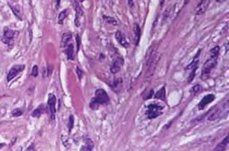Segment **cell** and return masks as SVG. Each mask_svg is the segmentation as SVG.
<instances>
[{"label":"cell","instance_id":"obj_36","mask_svg":"<svg viewBox=\"0 0 229 151\" xmlns=\"http://www.w3.org/2000/svg\"><path fill=\"white\" fill-rule=\"evenodd\" d=\"M5 146H6V144H5V143H1V144H0V149H1V148H3Z\"/></svg>","mask_w":229,"mask_h":151},{"label":"cell","instance_id":"obj_25","mask_svg":"<svg viewBox=\"0 0 229 151\" xmlns=\"http://www.w3.org/2000/svg\"><path fill=\"white\" fill-rule=\"evenodd\" d=\"M211 53V57H218L219 53H220V48L218 46H215L214 48H213L210 51Z\"/></svg>","mask_w":229,"mask_h":151},{"label":"cell","instance_id":"obj_21","mask_svg":"<svg viewBox=\"0 0 229 151\" xmlns=\"http://www.w3.org/2000/svg\"><path fill=\"white\" fill-rule=\"evenodd\" d=\"M103 18L106 20V22L109 23V24H112L114 26H117L118 25V21L117 19H114L112 17H108V16H103Z\"/></svg>","mask_w":229,"mask_h":151},{"label":"cell","instance_id":"obj_35","mask_svg":"<svg viewBox=\"0 0 229 151\" xmlns=\"http://www.w3.org/2000/svg\"><path fill=\"white\" fill-rule=\"evenodd\" d=\"M34 147V145H33V144H32V145H31V146H30V147H29V148H28V149H27V150H34V149H35V148H34V147Z\"/></svg>","mask_w":229,"mask_h":151},{"label":"cell","instance_id":"obj_20","mask_svg":"<svg viewBox=\"0 0 229 151\" xmlns=\"http://www.w3.org/2000/svg\"><path fill=\"white\" fill-rule=\"evenodd\" d=\"M154 97L156 99H159V100H162L164 101L165 100V88L162 87L161 89H159L156 94L154 95Z\"/></svg>","mask_w":229,"mask_h":151},{"label":"cell","instance_id":"obj_28","mask_svg":"<svg viewBox=\"0 0 229 151\" xmlns=\"http://www.w3.org/2000/svg\"><path fill=\"white\" fill-rule=\"evenodd\" d=\"M73 123H74L73 115H70V117H69V132L72 131L73 126Z\"/></svg>","mask_w":229,"mask_h":151},{"label":"cell","instance_id":"obj_29","mask_svg":"<svg viewBox=\"0 0 229 151\" xmlns=\"http://www.w3.org/2000/svg\"><path fill=\"white\" fill-rule=\"evenodd\" d=\"M39 75V69L37 65H34L32 68V72H31V76L32 77H37Z\"/></svg>","mask_w":229,"mask_h":151},{"label":"cell","instance_id":"obj_1","mask_svg":"<svg viewBox=\"0 0 229 151\" xmlns=\"http://www.w3.org/2000/svg\"><path fill=\"white\" fill-rule=\"evenodd\" d=\"M109 102H110V99L107 92L103 89H98L95 92V97L91 100L90 107L93 110H97L101 106H106V104H108Z\"/></svg>","mask_w":229,"mask_h":151},{"label":"cell","instance_id":"obj_27","mask_svg":"<svg viewBox=\"0 0 229 151\" xmlns=\"http://www.w3.org/2000/svg\"><path fill=\"white\" fill-rule=\"evenodd\" d=\"M22 114H23V111L20 108H16V109H14L12 111V113H11V114H12L13 117H20V115H22Z\"/></svg>","mask_w":229,"mask_h":151},{"label":"cell","instance_id":"obj_12","mask_svg":"<svg viewBox=\"0 0 229 151\" xmlns=\"http://www.w3.org/2000/svg\"><path fill=\"white\" fill-rule=\"evenodd\" d=\"M65 54L68 58V60L70 61L74 60V48H73V44L72 42L69 43L65 47Z\"/></svg>","mask_w":229,"mask_h":151},{"label":"cell","instance_id":"obj_10","mask_svg":"<svg viewBox=\"0 0 229 151\" xmlns=\"http://www.w3.org/2000/svg\"><path fill=\"white\" fill-rule=\"evenodd\" d=\"M9 7L11 8V10H12V12L14 13V15L19 19V20H22V14H23V11H22V8L21 7L17 4V3H11L9 2Z\"/></svg>","mask_w":229,"mask_h":151},{"label":"cell","instance_id":"obj_18","mask_svg":"<svg viewBox=\"0 0 229 151\" xmlns=\"http://www.w3.org/2000/svg\"><path fill=\"white\" fill-rule=\"evenodd\" d=\"M134 32L136 36V45H139V42L140 40V28L137 23L134 25Z\"/></svg>","mask_w":229,"mask_h":151},{"label":"cell","instance_id":"obj_5","mask_svg":"<svg viewBox=\"0 0 229 151\" xmlns=\"http://www.w3.org/2000/svg\"><path fill=\"white\" fill-rule=\"evenodd\" d=\"M48 107H49V113L51 120L55 119V114H56V97L54 95L50 94L48 98Z\"/></svg>","mask_w":229,"mask_h":151},{"label":"cell","instance_id":"obj_11","mask_svg":"<svg viewBox=\"0 0 229 151\" xmlns=\"http://www.w3.org/2000/svg\"><path fill=\"white\" fill-rule=\"evenodd\" d=\"M73 5H74V8H75V11H76V18H75V26L76 27H79L80 26V18H82L84 16V11L83 9L81 8V7H80L79 3L76 2L75 0L73 1Z\"/></svg>","mask_w":229,"mask_h":151},{"label":"cell","instance_id":"obj_17","mask_svg":"<svg viewBox=\"0 0 229 151\" xmlns=\"http://www.w3.org/2000/svg\"><path fill=\"white\" fill-rule=\"evenodd\" d=\"M18 34V31H14L12 29H10L8 28H5L4 29V36L5 38H7V39H11V40H14V38L17 36V35Z\"/></svg>","mask_w":229,"mask_h":151},{"label":"cell","instance_id":"obj_9","mask_svg":"<svg viewBox=\"0 0 229 151\" xmlns=\"http://www.w3.org/2000/svg\"><path fill=\"white\" fill-rule=\"evenodd\" d=\"M116 40H117V41L122 46V47H124V48H128L129 46H130L128 40H127L126 36H125V35H124L121 31H117V32L116 33Z\"/></svg>","mask_w":229,"mask_h":151},{"label":"cell","instance_id":"obj_34","mask_svg":"<svg viewBox=\"0 0 229 151\" xmlns=\"http://www.w3.org/2000/svg\"><path fill=\"white\" fill-rule=\"evenodd\" d=\"M61 5V0H56V7L58 8Z\"/></svg>","mask_w":229,"mask_h":151},{"label":"cell","instance_id":"obj_6","mask_svg":"<svg viewBox=\"0 0 229 151\" xmlns=\"http://www.w3.org/2000/svg\"><path fill=\"white\" fill-rule=\"evenodd\" d=\"M124 64V60L122 57H116L114 59L113 62H112V65L110 67V70H111V73H119V71L121 70V67L123 66Z\"/></svg>","mask_w":229,"mask_h":151},{"label":"cell","instance_id":"obj_26","mask_svg":"<svg viewBox=\"0 0 229 151\" xmlns=\"http://www.w3.org/2000/svg\"><path fill=\"white\" fill-rule=\"evenodd\" d=\"M202 90H203L202 86H201V85H199V84H197V85L193 86V87L192 88V90H191V92H192V95H197L198 92H202Z\"/></svg>","mask_w":229,"mask_h":151},{"label":"cell","instance_id":"obj_23","mask_svg":"<svg viewBox=\"0 0 229 151\" xmlns=\"http://www.w3.org/2000/svg\"><path fill=\"white\" fill-rule=\"evenodd\" d=\"M1 41H2L4 44L9 46V48H12L13 46H14V40H11V39H7V38L3 37V38L1 39Z\"/></svg>","mask_w":229,"mask_h":151},{"label":"cell","instance_id":"obj_15","mask_svg":"<svg viewBox=\"0 0 229 151\" xmlns=\"http://www.w3.org/2000/svg\"><path fill=\"white\" fill-rule=\"evenodd\" d=\"M84 145L81 147V150H82V151H84V150H86V151H91V150H93V148H94V143H93V141H92V139H90L89 137H85V138L84 139Z\"/></svg>","mask_w":229,"mask_h":151},{"label":"cell","instance_id":"obj_22","mask_svg":"<svg viewBox=\"0 0 229 151\" xmlns=\"http://www.w3.org/2000/svg\"><path fill=\"white\" fill-rule=\"evenodd\" d=\"M121 84H122V80L119 78V79L114 80V83H113V84H110V85H111V87H112L113 90H114V91L117 92V88H120V87H121Z\"/></svg>","mask_w":229,"mask_h":151},{"label":"cell","instance_id":"obj_19","mask_svg":"<svg viewBox=\"0 0 229 151\" xmlns=\"http://www.w3.org/2000/svg\"><path fill=\"white\" fill-rule=\"evenodd\" d=\"M68 14H69V10L68 9H64V10L62 11V12L59 14V17H58V24H60V25L62 24L63 20L67 18Z\"/></svg>","mask_w":229,"mask_h":151},{"label":"cell","instance_id":"obj_13","mask_svg":"<svg viewBox=\"0 0 229 151\" xmlns=\"http://www.w3.org/2000/svg\"><path fill=\"white\" fill-rule=\"evenodd\" d=\"M45 112H47V107H46L44 104H40V106H39L35 110L33 111L32 117H36V118H39V117H40V115L42 114H44Z\"/></svg>","mask_w":229,"mask_h":151},{"label":"cell","instance_id":"obj_33","mask_svg":"<svg viewBox=\"0 0 229 151\" xmlns=\"http://www.w3.org/2000/svg\"><path fill=\"white\" fill-rule=\"evenodd\" d=\"M128 1L129 7H134V0H128Z\"/></svg>","mask_w":229,"mask_h":151},{"label":"cell","instance_id":"obj_3","mask_svg":"<svg viewBox=\"0 0 229 151\" xmlns=\"http://www.w3.org/2000/svg\"><path fill=\"white\" fill-rule=\"evenodd\" d=\"M163 113V106L159 103H150L146 108V115L148 119H154Z\"/></svg>","mask_w":229,"mask_h":151},{"label":"cell","instance_id":"obj_24","mask_svg":"<svg viewBox=\"0 0 229 151\" xmlns=\"http://www.w3.org/2000/svg\"><path fill=\"white\" fill-rule=\"evenodd\" d=\"M218 118H220V112H219V110H217L210 115V117H208V120L209 121H214V120H217Z\"/></svg>","mask_w":229,"mask_h":151},{"label":"cell","instance_id":"obj_8","mask_svg":"<svg viewBox=\"0 0 229 151\" xmlns=\"http://www.w3.org/2000/svg\"><path fill=\"white\" fill-rule=\"evenodd\" d=\"M214 99H215V96H214V95H205V96L200 101V103H199V104H198V109H199V110H203V109L205 108V106H208V104H209L210 103H212Z\"/></svg>","mask_w":229,"mask_h":151},{"label":"cell","instance_id":"obj_14","mask_svg":"<svg viewBox=\"0 0 229 151\" xmlns=\"http://www.w3.org/2000/svg\"><path fill=\"white\" fill-rule=\"evenodd\" d=\"M73 40V34L71 32H66L62 35V47L65 48L66 46L72 42Z\"/></svg>","mask_w":229,"mask_h":151},{"label":"cell","instance_id":"obj_7","mask_svg":"<svg viewBox=\"0 0 229 151\" xmlns=\"http://www.w3.org/2000/svg\"><path fill=\"white\" fill-rule=\"evenodd\" d=\"M211 0H201L200 3L197 5L196 9H195V15L196 16H200L202 14H203L205 12L206 8L208 7L209 4H210Z\"/></svg>","mask_w":229,"mask_h":151},{"label":"cell","instance_id":"obj_16","mask_svg":"<svg viewBox=\"0 0 229 151\" xmlns=\"http://www.w3.org/2000/svg\"><path fill=\"white\" fill-rule=\"evenodd\" d=\"M228 142H229V136H228V135L223 139L222 140V142H220L218 145L216 146V147H214V151H219V150H225L226 147H227V146H228Z\"/></svg>","mask_w":229,"mask_h":151},{"label":"cell","instance_id":"obj_30","mask_svg":"<svg viewBox=\"0 0 229 151\" xmlns=\"http://www.w3.org/2000/svg\"><path fill=\"white\" fill-rule=\"evenodd\" d=\"M153 95H154V92H153V90H150V91H148V92H146V95H144L143 98H144V100H148V99L151 98Z\"/></svg>","mask_w":229,"mask_h":151},{"label":"cell","instance_id":"obj_4","mask_svg":"<svg viewBox=\"0 0 229 151\" xmlns=\"http://www.w3.org/2000/svg\"><path fill=\"white\" fill-rule=\"evenodd\" d=\"M25 70V65L22 64V65H14L12 68L9 70V72L7 73V82L9 83L11 80H13L15 77H17L21 72H23Z\"/></svg>","mask_w":229,"mask_h":151},{"label":"cell","instance_id":"obj_2","mask_svg":"<svg viewBox=\"0 0 229 151\" xmlns=\"http://www.w3.org/2000/svg\"><path fill=\"white\" fill-rule=\"evenodd\" d=\"M217 59H218V57H210V59L206 62H204L201 73V78L203 80H206L209 78L212 73V70H214L217 64Z\"/></svg>","mask_w":229,"mask_h":151},{"label":"cell","instance_id":"obj_39","mask_svg":"<svg viewBox=\"0 0 229 151\" xmlns=\"http://www.w3.org/2000/svg\"><path fill=\"white\" fill-rule=\"evenodd\" d=\"M78 1H79V2H81V3H83V2L84 1V0H78Z\"/></svg>","mask_w":229,"mask_h":151},{"label":"cell","instance_id":"obj_37","mask_svg":"<svg viewBox=\"0 0 229 151\" xmlns=\"http://www.w3.org/2000/svg\"><path fill=\"white\" fill-rule=\"evenodd\" d=\"M189 2H190V0H185V1H184V6H186Z\"/></svg>","mask_w":229,"mask_h":151},{"label":"cell","instance_id":"obj_38","mask_svg":"<svg viewBox=\"0 0 229 151\" xmlns=\"http://www.w3.org/2000/svg\"><path fill=\"white\" fill-rule=\"evenodd\" d=\"M225 1H226V0H216V2H225Z\"/></svg>","mask_w":229,"mask_h":151},{"label":"cell","instance_id":"obj_32","mask_svg":"<svg viewBox=\"0 0 229 151\" xmlns=\"http://www.w3.org/2000/svg\"><path fill=\"white\" fill-rule=\"evenodd\" d=\"M76 42H77V51H79V50H80V44H81L79 34H76Z\"/></svg>","mask_w":229,"mask_h":151},{"label":"cell","instance_id":"obj_31","mask_svg":"<svg viewBox=\"0 0 229 151\" xmlns=\"http://www.w3.org/2000/svg\"><path fill=\"white\" fill-rule=\"evenodd\" d=\"M76 73H77V75H78V78L79 80H81L83 78V75H84V72L82 71L81 69H80V67H77L76 68Z\"/></svg>","mask_w":229,"mask_h":151}]
</instances>
